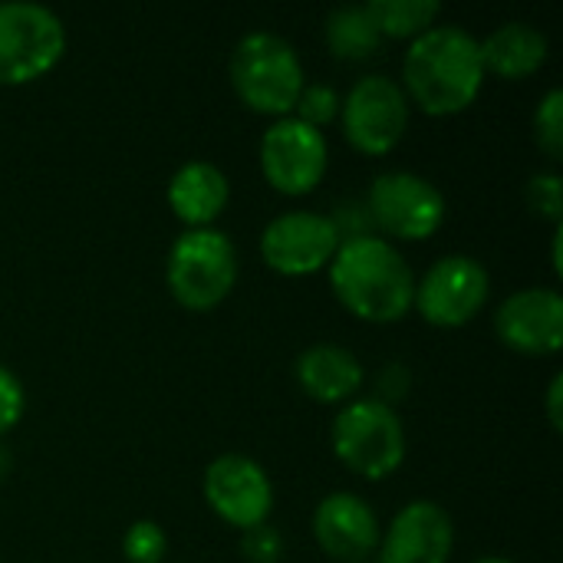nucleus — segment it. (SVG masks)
<instances>
[{
    "label": "nucleus",
    "mask_w": 563,
    "mask_h": 563,
    "mask_svg": "<svg viewBox=\"0 0 563 563\" xmlns=\"http://www.w3.org/2000/svg\"><path fill=\"white\" fill-rule=\"evenodd\" d=\"M327 274L340 307L363 323H399L412 310L416 274L402 251L379 234L343 241Z\"/></svg>",
    "instance_id": "nucleus-2"
},
{
    "label": "nucleus",
    "mask_w": 563,
    "mask_h": 563,
    "mask_svg": "<svg viewBox=\"0 0 563 563\" xmlns=\"http://www.w3.org/2000/svg\"><path fill=\"white\" fill-rule=\"evenodd\" d=\"M238 247L218 228L181 231L165 257V284L178 307L211 313L238 287Z\"/></svg>",
    "instance_id": "nucleus-4"
},
{
    "label": "nucleus",
    "mask_w": 563,
    "mask_h": 563,
    "mask_svg": "<svg viewBox=\"0 0 563 563\" xmlns=\"http://www.w3.org/2000/svg\"><path fill=\"white\" fill-rule=\"evenodd\" d=\"M330 168V145L320 129L303 125L294 115L274 119L261 135V175L287 198H303L317 191Z\"/></svg>",
    "instance_id": "nucleus-10"
},
{
    "label": "nucleus",
    "mask_w": 563,
    "mask_h": 563,
    "mask_svg": "<svg viewBox=\"0 0 563 563\" xmlns=\"http://www.w3.org/2000/svg\"><path fill=\"white\" fill-rule=\"evenodd\" d=\"M544 412H548V422H551V429L554 432H561L563 429V376H551V383H548V393H544Z\"/></svg>",
    "instance_id": "nucleus-29"
},
{
    "label": "nucleus",
    "mask_w": 563,
    "mask_h": 563,
    "mask_svg": "<svg viewBox=\"0 0 563 563\" xmlns=\"http://www.w3.org/2000/svg\"><path fill=\"white\" fill-rule=\"evenodd\" d=\"M492 297V274L472 254H445L439 257L419 280L412 310L439 330L468 327Z\"/></svg>",
    "instance_id": "nucleus-9"
},
{
    "label": "nucleus",
    "mask_w": 563,
    "mask_h": 563,
    "mask_svg": "<svg viewBox=\"0 0 563 563\" xmlns=\"http://www.w3.org/2000/svg\"><path fill=\"white\" fill-rule=\"evenodd\" d=\"M10 465H13V459H10L7 449L0 445V482H3V475H10Z\"/></svg>",
    "instance_id": "nucleus-30"
},
{
    "label": "nucleus",
    "mask_w": 563,
    "mask_h": 563,
    "mask_svg": "<svg viewBox=\"0 0 563 563\" xmlns=\"http://www.w3.org/2000/svg\"><path fill=\"white\" fill-rule=\"evenodd\" d=\"M531 129H534V142L538 148L551 158V162H561L563 155V92L561 89H548L534 109V119H531Z\"/></svg>",
    "instance_id": "nucleus-21"
},
{
    "label": "nucleus",
    "mask_w": 563,
    "mask_h": 563,
    "mask_svg": "<svg viewBox=\"0 0 563 563\" xmlns=\"http://www.w3.org/2000/svg\"><path fill=\"white\" fill-rule=\"evenodd\" d=\"M528 205L538 218L551 221L554 228H561V211H563V181L558 172H538L531 175L528 188Z\"/></svg>",
    "instance_id": "nucleus-24"
},
{
    "label": "nucleus",
    "mask_w": 563,
    "mask_h": 563,
    "mask_svg": "<svg viewBox=\"0 0 563 563\" xmlns=\"http://www.w3.org/2000/svg\"><path fill=\"white\" fill-rule=\"evenodd\" d=\"M261 261L280 277H310L330 267L340 234L330 214L284 211L261 231Z\"/></svg>",
    "instance_id": "nucleus-12"
},
{
    "label": "nucleus",
    "mask_w": 563,
    "mask_h": 563,
    "mask_svg": "<svg viewBox=\"0 0 563 563\" xmlns=\"http://www.w3.org/2000/svg\"><path fill=\"white\" fill-rule=\"evenodd\" d=\"M340 99H343V96H340L333 86H327V82H307L290 115L300 119L303 125L323 132L330 122L340 119Z\"/></svg>",
    "instance_id": "nucleus-22"
},
{
    "label": "nucleus",
    "mask_w": 563,
    "mask_h": 563,
    "mask_svg": "<svg viewBox=\"0 0 563 563\" xmlns=\"http://www.w3.org/2000/svg\"><path fill=\"white\" fill-rule=\"evenodd\" d=\"M228 76L241 106L267 119L290 115L307 86L297 49L271 30H251L234 43Z\"/></svg>",
    "instance_id": "nucleus-3"
},
{
    "label": "nucleus",
    "mask_w": 563,
    "mask_h": 563,
    "mask_svg": "<svg viewBox=\"0 0 563 563\" xmlns=\"http://www.w3.org/2000/svg\"><path fill=\"white\" fill-rule=\"evenodd\" d=\"M313 541L317 548L340 563L373 561L379 548V515L373 505L353 492H333L313 508Z\"/></svg>",
    "instance_id": "nucleus-15"
},
{
    "label": "nucleus",
    "mask_w": 563,
    "mask_h": 563,
    "mask_svg": "<svg viewBox=\"0 0 563 563\" xmlns=\"http://www.w3.org/2000/svg\"><path fill=\"white\" fill-rule=\"evenodd\" d=\"M26 412V393L23 383L16 379V373L10 366L0 363V435L13 432L20 426Z\"/></svg>",
    "instance_id": "nucleus-27"
},
{
    "label": "nucleus",
    "mask_w": 563,
    "mask_h": 563,
    "mask_svg": "<svg viewBox=\"0 0 563 563\" xmlns=\"http://www.w3.org/2000/svg\"><path fill=\"white\" fill-rule=\"evenodd\" d=\"M366 208L373 214L376 234L386 241H429L445 224V195L435 181L416 172H383L373 178L366 191Z\"/></svg>",
    "instance_id": "nucleus-8"
},
{
    "label": "nucleus",
    "mask_w": 563,
    "mask_h": 563,
    "mask_svg": "<svg viewBox=\"0 0 563 563\" xmlns=\"http://www.w3.org/2000/svg\"><path fill=\"white\" fill-rule=\"evenodd\" d=\"M228 201H231V181L208 158H191L178 165L175 175L168 178V208L185 224V231L214 228Z\"/></svg>",
    "instance_id": "nucleus-17"
},
{
    "label": "nucleus",
    "mask_w": 563,
    "mask_h": 563,
    "mask_svg": "<svg viewBox=\"0 0 563 563\" xmlns=\"http://www.w3.org/2000/svg\"><path fill=\"white\" fill-rule=\"evenodd\" d=\"M399 86L409 106L432 119L465 112L485 86L478 36L455 23H435L429 33L409 43Z\"/></svg>",
    "instance_id": "nucleus-1"
},
{
    "label": "nucleus",
    "mask_w": 563,
    "mask_h": 563,
    "mask_svg": "<svg viewBox=\"0 0 563 563\" xmlns=\"http://www.w3.org/2000/svg\"><path fill=\"white\" fill-rule=\"evenodd\" d=\"M241 554L251 563H280L284 558V538L277 528L257 525L251 531H241Z\"/></svg>",
    "instance_id": "nucleus-26"
},
{
    "label": "nucleus",
    "mask_w": 563,
    "mask_h": 563,
    "mask_svg": "<svg viewBox=\"0 0 563 563\" xmlns=\"http://www.w3.org/2000/svg\"><path fill=\"white\" fill-rule=\"evenodd\" d=\"M66 56V26L43 3H0V86H30Z\"/></svg>",
    "instance_id": "nucleus-6"
},
{
    "label": "nucleus",
    "mask_w": 563,
    "mask_h": 563,
    "mask_svg": "<svg viewBox=\"0 0 563 563\" xmlns=\"http://www.w3.org/2000/svg\"><path fill=\"white\" fill-rule=\"evenodd\" d=\"M366 10L383 40H406V43L429 33L442 16V7L435 0H369Z\"/></svg>",
    "instance_id": "nucleus-20"
},
{
    "label": "nucleus",
    "mask_w": 563,
    "mask_h": 563,
    "mask_svg": "<svg viewBox=\"0 0 563 563\" xmlns=\"http://www.w3.org/2000/svg\"><path fill=\"white\" fill-rule=\"evenodd\" d=\"M455 551V525L452 515L429 501L416 498L396 511V518L383 528L376 563H449Z\"/></svg>",
    "instance_id": "nucleus-14"
},
{
    "label": "nucleus",
    "mask_w": 563,
    "mask_h": 563,
    "mask_svg": "<svg viewBox=\"0 0 563 563\" xmlns=\"http://www.w3.org/2000/svg\"><path fill=\"white\" fill-rule=\"evenodd\" d=\"M478 49H482L485 76L492 73L498 79L521 82L544 69L551 43L534 23L508 20V23H498L485 40H478Z\"/></svg>",
    "instance_id": "nucleus-18"
},
{
    "label": "nucleus",
    "mask_w": 563,
    "mask_h": 563,
    "mask_svg": "<svg viewBox=\"0 0 563 563\" xmlns=\"http://www.w3.org/2000/svg\"><path fill=\"white\" fill-rule=\"evenodd\" d=\"M475 563H511L508 558H478Z\"/></svg>",
    "instance_id": "nucleus-31"
},
{
    "label": "nucleus",
    "mask_w": 563,
    "mask_h": 563,
    "mask_svg": "<svg viewBox=\"0 0 563 563\" xmlns=\"http://www.w3.org/2000/svg\"><path fill=\"white\" fill-rule=\"evenodd\" d=\"M330 221H333V228H336V234H340V244H343V241H353V238H369V234H376L373 214H369V208H366L363 198L340 201V205L333 208Z\"/></svg>",
    "instance_id": "nucleus-25"
},
{
    "label": "nucleus",
    "mask_w": 563,
    "mask_h": 563,
    "mask_svg": "<svg viewBox=\"0 0 563 563\" xmlns=\"http://www.w3.org/2000/svg\"><path fill=\"white\" fill-rule=\"evenodd\" d=\"M356 563H376V561H356Z\"/></svg>",
    "instance_id": "nucleus-32"
},
{
    "label": "nucleus",
    "mask_w": 563,
    "mask_h": 563,
    "mask_svg": "<svg viewBox=\"0 0 563 563\" xmlns=\"http://www.w3.org/2000/svg\"><path fill=\"white\" fill-rule=\"evenodd\" d=\"M330 445L340 465L366 482L393 478L409 452L406 426L396 406H386L376 396L340 406L330 426Z\"/></svg>",
    "instance_id": "nucleus-5"
},
{
    "label": "nucleus",
    "mask_w": 563,
    "mask_h": 563,
    "mask_svg": "<svg viewBox=\"0 0 563 563\" xmlns=\"http://www.w3.org/2000/svg\"><path fill=\"white\" fill-rule=\"evenodd\" d=\"M409 119H412V106L399 79L386 73L360 76L340 99L343 139L360 155H369V158H383L396 152L409 132Z\"/></svg>",
    "instance_id": "nucleus-7"
},
{
    "label": "nucleus",
    "mask_w": 563,
    "mask_h": 563,
    "mask_svg": "<svg viewBox=\"0 0 563 563\" xmlns=\"http://www.w3.org/2000/svg\"><path fill=\"white\" fill-rule=\"evenodd\" d=\"M122 554L129 563H162L168 554V534L162 531L158 521H135L129 525L125 538H122Z\"/></svg>",
    "instance_id": "nucleus-23"
},
{
    "label": "nucleus",
    "mask_w": 563,
    "mask_h": 563,
    "mask_svg": "<svg viewBox=\"0 0 563 563\" xmlns=\"http://www.w3.org/2000/svg\"><path fill=\"white\" fill-rule=\"evenodd\" d=\"M495 336L521 356H558L563 350V297L554 287H521L495 310Z\"/></svg>",
    "instance_id": "nucleus-13"
},
{
    "label": "nucleus",
    "mask_w": 563,
    "mask_h": 563,
    "mask_svg": "<svg viewBox=\"0 0 563 563\" xmlns=\"http://www.w3.org/2000/svg\"><path fill=\"white\" fill-rule=\"evenodd\" d=\"M294 376L300 389L320 406H346L360 399V389L366 383V369L360 356L340 343L307 346L294 363Z\"/></svg>",
    "instance_id": "nucleus-16"
},
{
    "label": "nucleus",
    "mask_w": 563,
    "mask_h": 563,
    "mask_svg": "<svg viewBox=\"0 0 563 563\" xmlns=\"http://www.w3.org/2000/svg\"><path fill=\"white\" fill-rule=\"evenodd\" d=\"M323 40L330 53L343 63H366L383 49V36L366 10V3H346L336 7L323 23Z\"/></svg>",
    "instance_id": "nucleus-19"
},
{
    "label": "nucleus",
    "mask_w": 563,
    "mask_h": 563,
    "mask_svg": "<svg viewBox=\"0 0 563 563\" xmlns=\"http://www.w3.org/2000/svg\"><path fill=\"white\" fill-rule=\"evenodd\" d=\"M406 393H409V369L399 366V363L386 366L383 376H379V386H376V399L393 406V402L406 399Z\"/></svg>",
    "instance_id": "nucleus-28"
},
{
    "label": "nucleus",
    "mask_w": 563,
    "mask_h": 563,
    "mask_svg": "<svg viewBox=\"0 0 563 563\" xmlns=\"http://www.w3.org/2000/svg\"><path fill=\"white\" fill-rule=\"evenodd\" d=\"M201 492L214 518H221L234 531H251L271 521L274 511V485L264 465L247 455L228 452L218 455L201 478Z\"/></svg>",
    "instance_id": "nucleus-11"
}]
</instances>
